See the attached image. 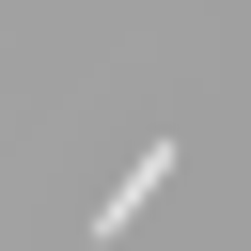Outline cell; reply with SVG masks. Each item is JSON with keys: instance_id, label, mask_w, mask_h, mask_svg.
Masks as SVG:
<instances>
[{"instance_id": "cell-1", "label": "cell", "mask_w": 251, "mask_h": 251, "mask_svg": "<svg viewBox=\"0 0 251 251\" xmlns=\"http://www.w3.org/2000/svg\"><path fill=\"white\" fill-rule=\"evenodd\" d=\"M157 188H173V141H157V157H126V188H110V204H94V235H126V220H141V204H157Z\"/></svg>"}]
</instances>
